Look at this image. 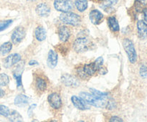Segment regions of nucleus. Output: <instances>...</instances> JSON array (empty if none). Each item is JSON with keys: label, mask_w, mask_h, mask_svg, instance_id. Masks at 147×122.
Listing matches in <instances>:
<instances>
[{"label": "nucleus", "mask_w": 147, "mask_h": 122, "mask_svg": "<svg viewBox=\"0 0 147 122\" xmlns=\"http://www.w3.org/2000/svg\"><path fill=\"white\" fill-rule=\"evenodd\" d=\"M93 47V44L87 37H78L73 43V48L77 53H84Z\"/></svg>", "instance_id": "1"}, {"label": "nucleus", "mask_w": 147, "mask_h": 122, "mask_svg": "<svg viewBox=\"0 0 147 122\" xmlns=\"http://www.w3.org/2000/svg\"><path fill=\"white\" fill-rule=\"evenodd\" d=\"M60 20L65 24L78 26L81 22V17L74 12H63L60 15Z\"/></svg>", "instance_id": "2"}, {"label": "nucleus", "mask_w": 147, "mask_h": 122, "mask_svg": "<svg viewBox=\"0 0 147 122\" xmlns=\"http://www.w3.org/2000/svg\"><path fill=\"white\" fill-rule=\"evenodd\" d=\"M80 97L83 98L88 104L92 105L95 107L103 108L106 106V100L103 98H98L90 93L86 92H81L80 93Z\"/></svg>", "instance_id": "3"}, {"label": "nucleus", "mask_w": 147, "mask_h": 122, "mask_svg": "<svg viewBox=\"0 0 147 122\" xmlns=\"http://www.w3.org/2000/svg\"><path fill=\"white\" fill-rule=\"evenodd\" d=\"M123 46L127 54L129 60L131 63H135L137 60V53L135 50L134 44L133 42L129 39L126 38L123 40Z\"/></svg>", "instance_id": "4"}, {"label": "nucleus", "mask_w": 147, "mask_h": 122, "mask_svg": "<svg viewBox=\"0 0 147 122\" xmlns=\"http://www.w3.org/2000/svg\"><path fill=\"white\" fill-rule=\"evenodd\" d=\"M54 7L62 13L68 12L73 9V3L71 0H55Z\"/></svg>", "instance_id": "5"}, {"label": "nucleus", "mask_w": 147, "mask_h": 122, "mask_svg": "<svg viewBox=\"0 0 147 122\" xmlns=\"http://www.w3.org/2000/svg\"><path fill=\"white\" fill-rule=\"evenodd\" d=\"M26 35L25 30L23 27H17L11 34V42L13 44H17L21 42Z\"/></svg>", "instance_id": "6"}, {"label": "nucleus", "mask_w": 147, "mask_h": 122, "mask_svg": "<svg viewBox=\"0 0 147 122\" xmlns=\"http://www.w3.org/2000/svg\"><path fill=\"white\" fill-rule=\"evenodd\" d=\"M22 57L18 53H13L7 56L3 61V65L6 68L11 67L14 65L17 64L19 62L21 61Z\"/></svg>", "instance_id": "7"}, {"label": "nucleus", "mask_w": 147, "mask_h": 122, "mask_svg": "<svg viewBox=\"0 0 147 122\" xmlns=\"http://www.w3.org/2000/svg\"><path fill=\"white\" fill-rule=\"evenodd\" d=\"M48 102L50 106L55 109H59L62 106V100L57 93H52L48 96Z\"/></svg>", "instance_id": "8"}, {"label": "nucleus", "mask_w": 147, "mask_h": 122, "mask_svg": "<svg viewBox=\"0 0 147 122\" xmlns=\"http://www.w3.org/2000/svg\"><path fill=\"white\" fill-rule=\"evenodd\" d=\"M61 80L66 86L69 87H77L79 85V81L76 77L69 74H64L61 77Z\"/></svg>", "instance_id": "9"}, {"label": "nucleus", "mask_w": 147, "mask_h": 122, "mask_svg": "<svg viewBox=\"0 0 147 122\" xmlns=\"http://www.w3.org/2000/svg\"><path fill=\"white\" fill-rule=\"evenodd\" d=\"M71 100L73 102V105L79 110L85 111L90 109V106H88V104L80 97L79 98L76 96H72Z\"/></svg>", "instance_id": "10"}, {"label": "nucleus", "mask_w": 147, "mask_h": 122, "mask_svg": "<svg viewBox=\"0 0 147 122\" xmlns=\"http://www.w3.org/2000/svg\"><path fill=\"white\" fill-rule=\"evenodd\" d=\"M89 18L93 24L98 25L103 21V14L99 10L93 9L89 14Z\"/></svg>", "instance_id": "11"}, {"label": "nucleus", "mask_w": 147, "mask_h": 122, "mask_svg": "<svg viewBox=\"0 0 147 122\" xmlns=\"http://www.w3.org/2000/svg\"><path fill=\"white\" fill-rule=\"evenodd\" d=\"M36 13L40 17H47L50 13V8L46 3H40L36 7Z\"/></svg>", "instance_id": "12"}, {"label": "nucleus", "mask_w": 147, "mask_h": 122, "mask_svg": "<svg viewBox=\"0 0 147 122\" xmlns=\"http://www.w3.org/2000/svg\"><path fill=\"white\" fill-rule=\"evenodd\" d=\"M138 36L141 40H144L147 37V24L143 20H139L137 22Z\"/></svg>", "instance_id": "13"}, {"label": "nucleus", "mask_w": 147, "mask_h": 122, "mask_svg": "<svg viewBox=\"0 0 147 122\" xmlns=\"http://www.w3.org/2000/svg\"><path fill=\"white\" fill-rule=\"evenodd\" d=\"M59 39L62 42H65L70 37V30L66 26H61L58 30Z\"/></svg>", "instance_id": "14"}, {"label": "nucleus", "mask_w": 147, "mask_h": 122, "mask_svg": "<svg viewBox=\"0 0 147 122\" xmlns=\"http://www.w3.org/2000/svg\"><path fill=\"white\" fill-rule=\"evenodd\" d=\"M58 60V56L57 53L53 50H50L47 56V65L50 68H54L56 67Z\"/></svg>", "instance_id": "15"}, {"label": "nucleus", "mask_w": 147, "mask_h": 122, "mask_svg": "<svg viewBox=\"0 0 147 122\" xmlns=\"http://www.w3.org/2000/svg\"><path fill=\"white\" fill-rule=\"evenodd\" d=\"M83 70L87 77H90V76L93 75L96 72L98 71L97 67H96V65H95L94 62H93L91 63H89V64L84 65L83 66Z\"/></svg>", "instance_id": "16"}, {"label": "nucleus", "mask_w": 147, "mask_h": 122, "mask_svg": "<svg viewBox=\"0 0 147 122\" xmlns=\"http://www.w3.org/2000/svg\"><path fill=\"white\" fill-rule=\"evenodd\" d=\"M30 101V98L24 94H20L14 98V104L19 107H24L27 106Z\"/></svg>", "instance_id": "17"}, {"label": "nucleus", "mask_w": 147, "mask_h": 122, "mask_svg": "<svg viewBox=\"0 0 147 122\" xmlns=\"http://www.w3.org/2000/svg\"><path fill=\"white\" fill-rule=\"evenodd\" d=\"M34 36H35V38L37 39V41H44L46 39V37H47L46 31L44 27H41V26L37 27L35 29V31H34Z\"/></svg>", "instance_id": "18"}, {"label": "nucleus", "mask_w": 147, "mask_h": 122, "mask_svg": "<svg viewBox=\"0 0 147 122\" xmlns=\"http://www.w3.org/2000/svg\"><path fill=\"white\" fill-rule=\"evenodd\" d=\"M108 25L112 32H119L120 30V27L118 20L115 17H109L107 20Z\"/></svg>", "instance_id": "19"}, {"label": "nucleus", "mask_w": 147, "mask_h": 122, "mask_svg": "<svg viewBox=\"0 0 147 122\" xmlns=\"http://www.w3.org/2000/svg\"><path fill=\"white\" fill-rule=\"evenodd\" d=\"M35 86L37 90L41 92H43L47 89V82H46V80L43 78L38 76V77L36 78Z\"/></svg>", "instance_id": "20"}, {"label": "nucleus", "mask_w": 147, "mask_h": 122, "mask_svg": "<svg viewBox=\"0 0 147 122\" xmlns=\"http://www.w3.org/2000/svg\"><path fill=\"white\" fill-rule=\"evenodd\" d=\"M75 6L78 11L83 12L85 10L87 9L88 2V0H75Z\"/></svg>", "instance_id": "21"}, {"label": "nucleus", "mask_w": 147, "mask_h": 122, "mask_svg": "<svg viewBox=\"0 0 147 122\" xmlns=\"http://www.w3.org/2000/svg\"><path fill=\"white\" fill-rule=\"evenodd\" d=\"M11 49H12V43L11 42H6L0 45V55H5L10 53Z\"/></svg>", "instance_id": "22"}, {"label": "nucleus", "mask_w": 147, "mask_h": 122, "mask_svg": "<svg viewBox=\"0 0 147 122\" xmlns=\"http://www.w3.org/2000/svg\"><path fill=\"white\" fill-rule=\"evenodd\" d=\"M7 118L10 122H23V119L21 115L14 110L11 111Z\"/></svg>", "instance_id": "23"}, {"label": "nucleus", "mask_w": 147, "mask_h": 122, "mask_svg": "<svg viewBox=\"0 0 147 122\" xmlns=\"http://www.w3.org/2000/svg\"><path fill=\"white\" fill-rule=\"evenodd\" d=\"M147 4L146 0H135L134 9L136 12L141 13L144 11Z\"/></svg>", "instance_id": "24"}, {"label": "nucleus", "mask_w": 147, "mask_h": 122, "mask_svg": "<svg viewBox=\"0 0 147 122\" xmlns=\"http://www.w3.org/2000/svg\"><path fill=\"white\" fill-rule=\"evenodd\" d=\"M118 1L119 0H104L103 3L102 4L101 7L106 11L109 9L112 8L113 6H114L118 2Z\"/></svg>", "instance_id": "25"}, {"label": "nucleus", "mask_w": 147, "mask_h": 122, "mask_svg": "<svg viewBox=\"0 0 147 122\" xmlns=\"http://www.w3.org/2000/svg\"><path fill=\"white\" fill-rule=\"evenodd\" d=\"M90 91L91 92V94L93 95L96 97L98 98H103L105 99L108 96V93H104V92H100L99 90H96L94 88H90Z\"/></svg>", "instance_id": "26"}, {"label": "nucleus", "mask_w": 147, "mask_h": 122, "mask_svg": "<svg viewBox=\"0 0 147 122\" xmlns=\"http://www.w3.org/2000/svg\"><path fill=\"white\" fill-rule=\"evenodd\" d=\"M9 83V78L5 73L0 74V86H6Z\"/></svg>", "instance_id": "27"}, {"label": "nucleus", "mask_w": 147, "mask_h": 122, "mask_svg": "<svg viewBox=\"0 0 147 122\" xmlns=\"http://www.w3.org/2000/svg\"><path fill=\"white\" fill-rule=\"evenodd\" d=\"M10 112H11V110L8 107L4 106V105H0V115L1 116L7 118L9 115Z\"/></svg>", "instance_id": "28"}, {"label": "nucleus", "mask_w": 147, "mask_h": 122, "mask_svg": "<svg viewBox=\"0 0 147 122\" xmlns=\"http://www.w3.org/2000/svg\"><path fill=\"white\" fill-rule=\"evenodd\" d=\"M12 20H4V21L0 22V32L4 31L6 29L8 28L12 23Z\"/></svg>", "instance_id": "29"}, {"label": "nucleus", "mask_w": 147, "mask_h": 122, "mask_svg": "<svg viewBox=\"0 0 147 122\" xmlns=\"http://www.w3.org/2000/svg\"><path fill=\"white\" fill-rule=\"evenodd\" d=\"M14 77L16 80V83H17V88L22 87V75L19 74L17 72L14 73Z\"/></svg>", "instance_id": "30"}, {"label": "nucleus", "mask_w": 147, "mask_h": 122, "mask_svg": "<svg viewBox=\"0 0 147 122\" xmlns=\"http://www.w3.org/2000/svg\"><path fill=\"white\" fill-rule=\"evenodd\" d=\"M139 74H140L141 77L145 78L147 77V65H142L140 67V70H139Z\"/></svg>", "instance_id": "31"}, {"label": "nucleus", "mask_w": 147, "mask_h": 122, "mask_svg": "<svg viewBox=\"0 0 147 122\" xmlns=\"http://www.w3.org/2000/svg\"><path fill=\"white\" fill-rule=\"evenodd\" d=\"M109 122H123V121L119 116H113L111 118L110 120H109Z\"/></svg>", "instance_id": "32"}, {"label": "nucleus", "mask_w": 147, "mask_h": 122, "mask_svg": "<svg viewBox=\"0 0 147 122\" xmlns=\"http://www.w3.org/2000/svg\"><path fill=\"white\" fill-rule=\"evenodd\" d=\"M115 107V105L113 103V101H109L107 103V109H113Z\"/></svg>", "instance_id": "33"}, {"label": "nucleus", "mask_w": 147, "mask_h": 122, "mask_svg": "<svg viewBox=\"0 0 147 122\" xmlns=\"http://www.w3.org/2000/svg\"><path fill=\"white\" fill-rule=\"evenodd\" d=\"M144 12V22L147 24V8H145L143 11Z\"/></svg>", "instance_id": "34"}, {"label": "nucleus", "mask_w": 147, "mask_h": 122, "mask_svg": "<svg viewBox=\"0 0 147 122\" xmlns=\"http://www.w3.org/2000/svg\"><path fill=\"white\" fill-rule=\"evenodd\" d=\"M38 62L35 60H32L29 62V65H38Z\"/></svg>", "instance_id": "35"}, {"label": "nucleus", "mask_w": 147, "mask_h": 122, "mask_svg": "<svg viewBox=\"0 0 147 122\" xmlns=\"http://www.w3.org/2000/svg\"><path fill=\"white\" fill-rule=\"evenodd\" d=\"M4 95H5V93H4V90L0 88V97H3V96H4Z\"/></svg>", "instance_id": "36"}, {"label": "nucleus", "mask_w": 147, "mask_h": 122, "mask_svg": "<svg viewBox=\"0 0 147 122\" xmlns=\"http://www.w3.org/2000/svg\"><path fill=\"white\" fill-rule=\"evenodd\" d=\"M45 122H57L56 121H45Z\"/></svg>", "instance_id": "37"}, {"label": "nucleus", "mask_w": 147, "mask_h": 122, "mask_svg": "<svg viewBox=\"0 0 147 122\" xmlns=\"http://www.w3.org/2000/svg\"><path fill=\"white\" fill-rule=\"evenodd\" d=\"M27 1H36V0H27Z\"/></svg>", "instance_id": "38"}, {"label": "nucleus", "mask_w": 147, "mask_h": 122, "mask_svg": "<svg viewBox=\"0 0 147 122\" xmlns=\"http://www.w3.org/2000/svg\"><path fill=\"white\" fill-rule=\"evenodd\" d=\"M78 122H85V121H78Z\"/></svg>", "instance_id": "39"}, {"label": "nucleus", "mask_w": 147, "mask_h": 122, "mask_svg": "<svg viewBox=\"0 0 147 122\" xmlns=\"http://www.w3.org/2000/svg\"><path fill=\"white\" fill-rule=\"evenodd\" d=\"M98 1H104V0H98Z\"/></svg>", "instance_id": "40"}]
</instances>
